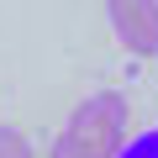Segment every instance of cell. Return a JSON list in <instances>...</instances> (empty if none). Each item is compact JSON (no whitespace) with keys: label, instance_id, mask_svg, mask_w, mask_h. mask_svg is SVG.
<instances>
[{"label":"cell","instance_id":"obj_4","mask_svg":"<svg viewBox=\"0 0 158 158\" xmlns=\"http://www.w3.org/2000/svg\"><path fill=\"white\" fill-rule=\"evenodd\" d=\"M116 158H158V127H148V132L127 137V142L116 148Z\"/></svg>","mask_w":158,"mask_h":158},{"label":"cell","instance_id":"obj_1","mask_svg":"<svg viewBox=\"0 0 158 158\" xmlns=\"http://www.w3.org/2000/svg\"><path fill=\"white\" fill-rule=\"evenodd\" d=\"M58 137H69L74 148H85L95 158H116V148L132 137V100L121 90H100L90 100H79Z\"/></svg>","mask_w":158,"mask_h":158},{"label":"cell","instance_id":"obj_2","mask_svg":"<svg viewBox=\"0 0 158 158\" xmlns=\"http://www.w3.org/2000/svg\"><path fill=\"white\" fill-rule=\"evenodd\" d=\"M116 42L137 58H158V0H106Z\"/></svg>","mask_w":158,"mask_h":158},{"label":"cell","instance_id":"obj_3","mask_svg":"<svg viewBox=\"0 0 158 158\" xmlns=\"http://www.w3.org/2000/svg\"><path fill=\"white\" fill-rule=\"evenodd\" d=\"M0 158H37L32 153V137L21 127H11V121H0Z\"/></svg>","mask_w":158,"mask_h":158}]
</instances>
